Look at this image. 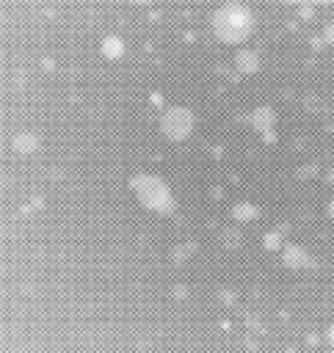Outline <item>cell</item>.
<instances>
[{
	"label": "cell",
	"instance_id": "1",
	"mask_svg": "<svg viewBox=\"0 0 334 353\" xmlns=\"http://www.w3.org/2000/svg\"><path fill=\"white\" fill-rule=\"evenodd\" d=\"M213 30L221 41L226 44H237L246 41L248 33L254 30V14L248 6L243 3H224L215 14H213Z\"/></svg>",
	"mask_w": 334,
	"mask_h": 353
},
{
	"label": "cell",
	"instance_id": "2",
	"mask_svg": "<svg viewBox=\"0 0 334 353\" xmlns=\"http://www.w3.org/2000/svg\"><path fill=\"white\" fill-rule=\"evenodd\" d=\"M102 52H105L108 58H119V55L124 52V41H121L119 36H105V41H102Z\"/></svg>",
	"mask_w": 334,
	"mask_h": 353
},
{
	"label": "cell",
	"instance_id": "3",
	"mask_svg": "<svg viewBox=\"0 0 334 353\" xmlns=\"http://www.w3.org/2000/svg\"><path fill=\"white\" fill-rule=\"evenodd\" d=\"M237 63H240V69L254 72V69H257V52H240V55H237Z\"/></svg>",
	"mask_w": 334,
	"mask_h": 353
},
{
	"label": "cell",
	"instance_id": "4",
	"mask_svg": "<svg viewBox=\"0 0 334 353\" xmlns=\"http://www.w3.org/2000/svg\"><path fill=\"white\" fill-rule=\"evenodd\" d=\"M132 6H149V3H155V0H130Z\"/></svg>",
	"mask_w": 334,
	"mask_h": 353
},
{
	"label": "cell",
	"instance_id": "5",
	"mask_svg": "<svg viewBox=\"0 0 334 353\" xmlns=\"http://www.w3.org/2000/svg\"><path fill=\"white\" fill-rule=\"evenodd\" d=\"M282 3H290V6H298V3H304V0H282Z\"/></svg>",
	"mask_w": 334,
	"mask_h": 353
}]
</instances>
